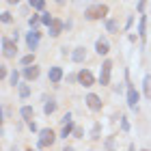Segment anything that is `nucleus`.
I'll return each instance as SVG.
<instances>
[{"label":"nucleus","instance_id":"ddd939ff","mask_svg":"<svg viewBox=\"0 0 151 151\" xmlns=\"http://www.w3.org/2000/svg\"><path fill=\"white\" fill-rule=\"evenodd\" d=\"M84 58H86V52H84V47H78V50L73 52V60H76V63H82Z\"/></svg>","mask_w":151,"mask_h":151},{"label":"nucleus","instance_id":"1a4fd4ad","mask_svg":"<svg viewBox=\"0 0 151 151\" xmlns=\"http://www.w3.org/2000/svg\"><path fill=\"white\" fill-rule=\"evenodd\" d=\"M37 76H39V67H35V65H26V69H24V78L26 80H35L37 78Z\"/></svg>","mask_w":151,"mask_h":151},{"label":"nucleus","instance_id":"2eb2a0df","mask_svg":"<svg viewBox=\"0 0 151 151\" xmlns=\"http://www.w3.org/2000/svg\"><path fill=\"white\" fill-rule=\"evenodd\" d=\"M145 28H147V17L142 15V17H140V26H138V35H140L142 39H145V35H147V32H145Z\"/></svg>","mask_w":151,"mask_h":151},{"label":"nucleus","instance_id":"f8f14e48","mask_svg":"<svg viewBox=\"0 0 151 151\" xmlns=\"http://www.w3.org/2000/svg\"><path fill=\"white\" fill-rule=\"evenodd\" d=\"M95 47H97V54H108V41L106 39H99Z\"/></svg>","mask_w":151,"mask_h":151},{"label":"nucleus","instance_id":"f3484780","mask_svg":"<svg viewBox=\"0 0 151 151\" xmlns=\"http://www.w3.org/2000/svg\"><path fill=\"white\" fill-rule=\"evenodd\" d=\"M54 108H56V104H54V101L50 99V101L45 104V108H43V110H45V114H52V112H54Z\"/></svg>","mask_w":151,"mask_h":151},{"label":"nucleus","instance_id":"412c9836","mask_svg":"<svg viewBox=\"0 0 151 151\" xmlns=\"http://www.w3.org/2000/svg\"><path fill=\"white\" fill-rule=\"evenodd\" d=\"M32 63H35V56H32V54H28V56L22 58V65H24V67H26V65H32Z\"/></svg>","mask_w":151,"mask_h":151},{"label":"nucleus","instance_id":"4be33fe9","mask_svg":"<svg viewBox=\"0 0 151 151\" xmlns=\"http://www.w3.org/2000/svg\"><path fill=\"white\" fill-rule=\"evenodd\" d=\"M41 22H43V24H45V26H50V24H52V22H54V19H52V17H50V13H43V15H41Z\"/></svg>","mask_w":151,"mask_h":151},{"label":"nucleus","instance_id":"c756f323","mask_svg":"<svg viewBox=\"0 0 151 151\" xmlns=\"http://www.w3.org/2000/svg\"><path fill=\"white\" fill-rule=\"evenodd\" d=\"M56 2H60V0H56Z\"/></svg>","mask_w":151,"mask_h":151},{"label":"nucleus","instance_id":"7ed1b4c3","mask_svg":"<svg viewBox=\"0 0 151 151\" xmlns=\"http://www.w3.org/2000/svg\"><path fill=\"white\" fill-rule=\"evenodd\" d=\"M106 13H108V6H106V4H97V6L86 9V17H88V19H97V17H104Z\"/></svg>","mask_w":151,"mask_h":151},{"label":"nucleus","instance_id":"9d476101","mask_svg":"<svg viewBox=\"0 0 151 151\" xmlns=\"http://www.w3.org/2000/svg\"><path fill=\"white\" fill-rule=\"evenodd\" d=\"M60 28H63V22L54 19V22L50 24V35H52V37H58V35H60Z\"/></svg>","mask_w":151,"mask_h":151},{"label":"nucleus","instance_id":"bb28decb","mask_svg":"<svg viewBox=\"0 0 151 151\" xmlns=\"http://www.w3.org/2000/svg\"><path fill=\"white\" fill-rule=\"evenodd\" d=\"M2 22H4V24L11 22V13H2Z\"/></svg>","mask_w":151,"mask_h":151},{"label":"nucleus","instance_id":"aec40b11","mask_svg":"<svg viewBox=\"0 0 151 151\" xmlns=\"http://www.w3.org/2000/svg\"><path fill=\"white\" fill-rule=\"evenodd\" d=\"M30 6H35V9H43V6H45V2H43V0H30Z\"/></svg>","mask_w":151,"mask_h":151},{"label":"nucleus","instance_id":"20e7f679","mask_svg":"<svg viewBox=\"0 0 151 151\" xmlns=\"http://www.w3.org/2000/svg\"><path fill=\"white\" fill-rule=\"evenodd\" d=\"M2 52H4V56L6 58H13L17 54V45H15V41H11V39H2Z\"/></svg>","mask_w":151,"mask_h":151},{"label":"nucleus","instance_id":"393cba45","mask_svg":"<svg viewBox=\"0 0 151 151\" xmlns=\"http://www.w3.org/2000/svg\"><path fill=\"white\" fill-rule=\"evenodd\" d=\"M17 80H19V73L13 71V73H11V84H17Z\"/></svg>","mask_w":151,"mask_h":151},{"label":"nucleus","instance_id":"6ab92c4d","mask_svg":"<svg viewBox=\"0 0 151 151\" xmlns=\"http://www.w3.org/2000/svg\"><path fill=\"white\" fill-rule=\"evenodd\" d=\"M106 28H108V32H116V22H114V19H108Z\"/></svg>","mask_w":151,"mask_h":151},{"label":"nucleus","instance_id":"f03ea898","mask_svg":"<svg viewBox=\"0 0 151 151\" xmlns=\"http://www.w3.org/2000/svg\"><path fill=\"white\" fill-rule=\"evenodd\" d=\"M110 71H112V63H110V60H104V65H101V73H99V84L101 86L110 84Z\"/></svg>","mask_w":151,"mask_h":151},{"label":"nucleus","instance_id":"0eeeda50","mask_svg":"<svg viewBox=\"0 0 151 151\" xmlns=\"http://www.w3.org/2000/svg\"><path fill=\"white\" fill-rule=\"evenodd\" d=\"M26 43H28L30 50H37V45H39V32H37V30L28 32V37H26Z\"/></svg>","mask_w":151,"mask_h":151},{"label":"nucleus","instance_id":"4468645a","mask_svg":"<svg viewBox=\"0 0 151 151\" xmlns=\"http://www.w3.org/2000/svg\"><path fill=\"white\" fill-rule=\"evenodd\" d=\"M32 114H35V112H32L30 106H24V108H22V116H24L26 121H32Z\"/></svg>","mask_w":151,"mask_h":151},{"label":"nucleus","instance_id":"f257e3e1","mask_svg":"<svg viewBox=\"0 0 151 151\" xmlns=\"http://www.w3.org/2000/svg\"><path fill=\"white\" fill-rule=\"evenodd\" d=\"M52 142H54V132H52V129H41V132H39V142H37L39 149L50 147Z\"/></svg>","mask_w":151,"mask_h":151},{"label":"nucleus","instance_id":"c85d7f7f","mask_svg":"<svg viewBox=\"0 0 151 151\" xmlns=\"http://www.w3.org/2000/svg\"><path fill=\"white\" fill-rule=\"evenodd\" d=\"M6 2H11V4H15V2H19V0H6Z\"/></svg>","mask_w":151,"mask_h":151},{"label":"nucleus","instance_id":"cd10ccee","mask_svg":"<svg viewBox=\"0 0 151 151\" xmlns=\"http://www.w3.org/2000/svg\"><path fill=\"white\" fill-rule=\"evenodd\" d=\"M73 136H76V138H80V136H82V129L76 127V129H73Z\"/></svg>","mask_w":151,"mask_h":151},{"label":"nucleus","instance_id":"39448f33","mask_svg":"<svg viewBox=\"0 0 151 151\" xmlns=\"http://www.w3.org/2000/svg\"><path fill=\"white\" fill-rule=\"evenodd\" d=\"M78 80H80L84 86H91V84H93V73L88 71V69H82V71L78 73Z\"/></svg>","mask_w":151,"mask_h":151},{"label":"nucleus","instance_id":"9b49d317","mask_svg":"<svg viewBox=\"0 0 151 151\" xmlns=\"http://www.w3.org/2000/svg\"><path fill=\"white\" fill-rule=\"evenodd\" d=\"M60 78H63L60 67H52V69H50V80H52V82H60Z\"/></svg>","mask_w":151,"mask_h":151},{"label":"nucleus","instance_id":"6e6552de","mask_svg":"<svg viewBox=\"0 0 151 151\" xmlns=\"http://www.w3.org/2000/svg\"><path fill=\"white\" fill-rule=\"evenodd\" d=\"M127 104L132 106V108H136V104H138V93H136V88H134V86H129V88H127Z\"/></svg>","mask_w":151,"mask_h":151},{"label":"nucleus","instance_id":"dca6fc26","mask_svg":"<svg viewBox=\"0 0 151 151\" xmlns=\"http://www.w3.org/2000/svg\"><path fill=\"white\" fill-rule=\"evenodd\" d=\"M145 95L151 99V76H147V78H145Z\"/></svg>","mask_w":151,"mask_h":151},{"label":"nucleus","instance_id":"a211bd4d","mask_svg":"<svg viewBox=\"0 0 151 151\" xmlns=\"http://www.w3.org/2000/svg\"><path fill=\"white\" fill-rule=\"evenodd\" d=\"M73 129V125H71V121H65V127H63V136L67 138V136H69V132Z\"/></svg>","mask_w":151,"mask_h":151},{"label":"nucleus","instance_id":"a878e982","mask_svg":"<svg viewBox=\"0 0 151 151\" xmlns=\"http://www.w3.org/2000/svg\"><path fill=\"white\" fill-rule=\"evenodd\" d=\"M91 138H95V140L99 138V125H95V127H93V136H91Z\"/></svg>","mask_w":151,"mask_h":151},{"label":"nucleus","instance_id":"423d86ee","mask_svg":"<svg viewBox=\"0 0 151 151\" xmlns=\"http://www.w3.org/2000/svg\"><path fill=\"white\" fill-rule=\"evenodd\" d=\"M86 106L88 108H91V110H99V108H101V101H99V97H97V95H86Z\"/></svg>","mask_w":151,"mask_h":151},{"label":"nucleus","instance_id":"5701e85b","mask_svg":"<svg viewBox=\"0 0 151 151\" xmlns=\"http://www.w3.org/2000/svg\"><path fill=\"white\" fill-rule=\"evenodd\" d=\"M39 22H41V17H39V15H32V17L28 19V24H30V26H37Z\"/></svg>","mask_w":151,"mask_h":151},{"label":"nucleus","instance_id":"b1692460","mask_svg":"<svg viewBox=\"0 0 151 151\" xmlns=\"http://www.w3.org/2000/svg\"><path fill=\"white\" fill-rule=\"evenodd\" d=\"M28 93H30L28 86H19V95H22V97H28Z\"/></svg>","mask_w":151,"mask_h":151}]
</instances>
